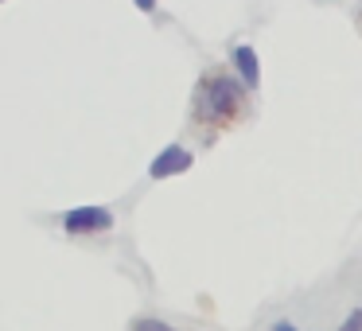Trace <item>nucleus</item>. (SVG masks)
<instances>
[{
	"instance_id": "nucleus-6",
	"label": "nucleus",
	"mask_w": 362,
	"mask_h": 331,
	"mask_svg": "<svg viewBox=\"0 0 362 331\" xmlns=\"http://www.w3.org/2000/svg\"><path fill=\"white\" fill-rule=\"evenodd\" d=\"M335 331H362V308H354V312L343 315V323H339Z\"/></svg>"
},
{
	"instance_id": "nucleus-8",
	"label": "nucleus",
	"mask_w": 362,
	"mask_h": 331,
	"mask_svg": "<svg viewBox=\"0 0 362 331\" xmlns=\"http://www.w3.org/2000/svg\"><path fill=\"white\" fill-rule=\"evenodd\" d=\"M269 331H300V327H296V323H292V320H276V323H273V327H269Z\"/></svg>"
},
{
	"instance_id": "nucleus-1",
	"label": "nucleus",
	"mask_w": 362,
	"mask_h": 331,
	"mask_svg": "<svg viewBox=\"0 0 362 331\" xmlns=\"http://www.w3.org/2000/svg\"><path fill=\"white\" fill-rule=\"evenodd\" d=\"M245 98H250V86L238 74L211 71L195 90V113L203 121H211V125H222V121H234L242 113Z\"/></svg>"
},
{
	"instance_id": "nucleus-2",
	"label": "nucleus",
	"mask_w": 362,
	"mask_h": 331,
	"mask_svg": "<svg viewBox=\"0 0 362 331\" xmlns=\"http://www.w3.org/2000/svg\"><path fill=\"white\" fill-rule=\"evenodd\" d=\"M63 230L66 234H110L113 226H117V214L110 211V207H71V211L63 214Z\"/></svg>"
},
{
	"instance_id": "nucleus-3",
	"label": "nucleus",
	"mask_w": 362,
	"mask_h": 331,
	"mask_svg": "<svg viewBox=\"0 0 362 331\" xmlns=\"http://www.w3.org/2000/svg\"><path fill=\"white\" fill-rule=\"evenodd\" d=\"M191 164H195V152L183 149V144H168V149H160L156 160L148 164V180H172V175L191 172Z\"/></svg>"
},
{
	"instance_id": "nucleus-5",
	"label": "nucleus",
	"mask_w": 362,
	"mask_h": 331,
	"mask_svg": "<svg viewBox=\"0 0 362 331\" xmlns=\"http://www.w3.org/2000/svg\"><path fill=\"white\" fill-rule=\"evenodd\" d=\"M133 331H180V327H172L168 320H156V315H141L133 323Z\"/></svg>"
},
{
	"instance_id": "nucleus-4",
	"label": "nucleus",
	"mask_w": 362,
	"mask_h": 331,
	"mask_svg": "<svg viewBox=\"0 0 362 331\" xmlns=\"http://www.w3.org/2000/svg\"><path fill=\"white\" fill-rule=\"evenodd\" d=\"M230 63H234V74L250 86V94L261 86V59H257V51L250 47V43H234L230 47Z\"/></svg>"
},
{
	"instance_id": "nucleus-7",
	"label": "nucleus",
	"mask_w": 362,
	"mask_h": 331,
	"mask_svg": "<svg viewBox=\"0 0 362 331\" xmlns=\"http://www.w3.org/2000/svg\"><path fill=\"white\" fill-rule=\"evenodd\" d=\"M136 4V12H144V16H152V12H156V4L160 0H133Z\"/></svg>"
}]
</instances>
